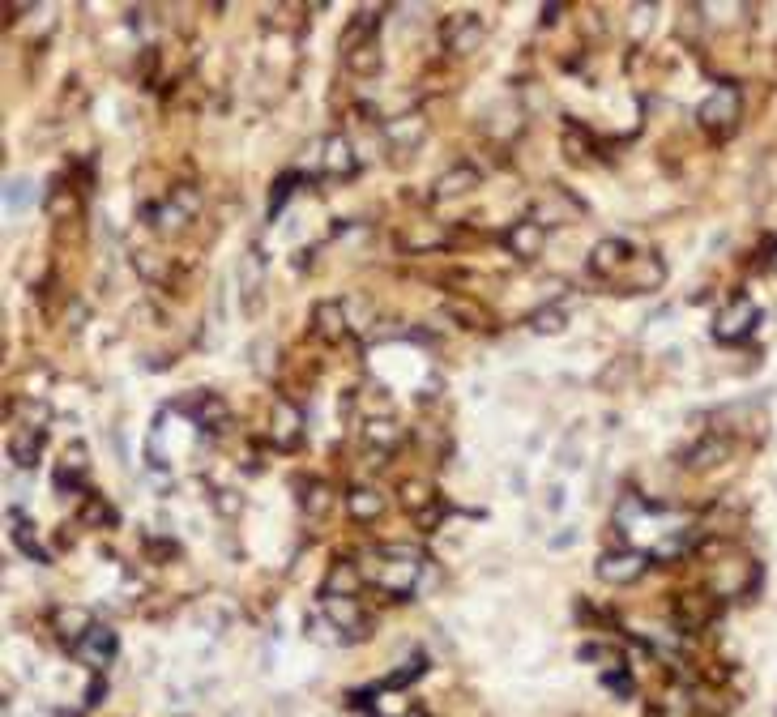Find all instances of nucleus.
<instances>
[{"label": "nucleus", "instance_id": "obj_1", "mask_svg": "<svg viewBox=\"0 0 777 717\" xmlns=\"http://www.w3.org/2000/svg\"><path fill=\"white\" fill-rule=\"evenodd\" d=\"M739 116H743V94L739 86H718L709 94V99H701V107H696V124L713 137V141H726L735 129H739Z\"/></svg>", "mask_w": 777, "mask_h": 717}, {"label": "nucleus", "instance_id": "obj_2", "mask_svg": "<svg viewBox=\"0 0 777 717\" xmlns=\"http://www.w3.org/2000/svg\"><path fill=\"white\" fill-rule=\"evenodd\" d=\"M197 205H201L197 188H184V184H180V188H171L167 201L146 205V210H141V218H146V227H154L158 235H176V231L188 227V218L197 214Z\"/></svg>", "mask_w": 777, "mask_h": 717}, {"label": "nucleus", "instance_id": "obj_3", "mask_svg": "<svg viewBox=\"0 0 777 717\" xmlns=\"http://www.w3.org/2000/svg\"><path fill=\"white\" fill-rule=\"evenodd\" d=\"M756 325H760V308H756V299L735 295L731 304H726L718 316H713V338H718L722 346H739V342H748V338H752Z\"/></svg>", "mask_w": 777, "mask_h": 717}, {"label": "nucleus", "instance_id": "obj_4", "mask_svg": "<svg viewBox=\"0 0 777 717\" xmlns=\"http://www.w3.org/2000/svg\"><path fill=\"white\" fill-rule=\"evenodd\" d=\"M487 39V26L479 13H449V18L440 22V47L449 56H470V52H479Z\"/></svg>", "mask_w": 777, "mask_h": 717}, {"label": "nucleus", "instance_id": "obj_5", "mask_svg": "<svg viewBox=\"0 0 777 717\" xmlns=\"http://www.w3.org/2000/svg\"><path fill=\"white\" fill-rule=\"evenodd\" d=\"M645 568H649V555H645V551H632V547L602 551L598 564H594V572H598V577L607 581V585H632V581H641Z\"/></svg>", "mask_w": 777, "mask_h": 717}, {"label": "nucleus", "instance_id": "obj_6", "mask_svg": "<svg viewBox=\"0 0 777 717\" xmlns=\"http://www.w3.org/2000/svg\"><path fill=\"white\" fill-rule=\"evenodd\" d=\"M176 410H180V414H188V419H193V423L201 427V432H218V427L227 423V414H231V410H227V402H222L218 393H210V389H197L193 397H180Z\"/></svg>", "mask_w": 777, "mask_h": 717}, {"label": "nucleus", "instance_id": "obj_7", "mask_svg": "<svg viewBox=\"0 0 777 717\" xmlns=\"http://www.w3.org/2000/svg\"><path fill=\"white\" fill-rule=\"evenodd\" d=\"M662 282H666V261L658 252H637L632 265L624 269V291L632 295H654L662 291Z\"/></svg>", "mask_w": 777, "mask_h": 717}, {"label": "nucleus", "instance_id": "obj_8", "mask_svg": "<svg viewBox=\"0 0 777 717\" xmlns=\"http://www.w3.org/2000/svg\"><path fill=\"white\" fill-rule=\"evenodd\" d=\"M504 248H509L517 261H534V257H543V248H547V231L526 214V218L504 227Z\"/></svg>", "mask_w": 777, "mask_h": 717}, {"label": "nucleus", "instance_id": "obj_9", "mask_svg": "<svg viewBox=\"0 0 777 717\" xmlns=\"http://www.w3.org/2000/svg\"><path fill=\"white\" fill-rule=\"evenodd\" d=\"M269 440H274V449H282V453L299 449V440H304V414H299L287 397H278L274 402V414H269Z\"/></svg>", "mask_w": 777, "mask_h": 717}, {"label": "nucleus", "instance_id": "obj_10", "mask_svg": "<svg viewBox=\"0 0 777 717\" xmlns=\"http://www.w3.org/2000/svg\"><path fill=\"white\" fill-rule=\"evenodd\" d=\"M632 257H637V252H632V244L628 239H598V244L590 248V274H598V278H620L624 269L632 265Z\"/></svg>", "mask_w": 777, "mask_h": 717}, {"label": "nucleus", "instance_id": "obj_11", "mask_svg": "<svg viewBox=\"0 0 777 717\" xmlns=\"http://www.w3.org/2000/svg\"><path fill=\"white\" fill-rule=\"evenodd\" d=\"M346 333H351V321H346V304L342 299H321L312 308V338L325 346H338Z\"/></svg>", "mask_w": 777, "mask_h": 717}, {"label": "nucleus", "instance_id": "obj_12", "mask_svg": "<svg viewBox=\"0 0 777 717\" xmlns=\"http://www.w3.org/2000/svg\"><path fill=\"white\" fill-rule=\"evenodd\" d=\"M423 137H427V120L419 116V111H410V116H393L385 124V141H389V150L393 154H402L410 158L419 146H423Z\"/></svg>", "mask_w": 777, "mask_h": 717}, {"label": "nucleus", "instance_id": "obj_13", "mask_svg": "<svg viewBox=\"0 0 777 717\" xmlns=\"http://www.w3.org/2000/svg\"><path fill=\"white\" fill-rule=\"evenodd\" d=\"M355 171H359V154L351 150V141L342 133H329L321 146V175H329V180H351Z\"/></svg>", "mask_w": 777, "mask_h": 717}, {"label": "nucleus", "instance_id": "obj_14", "mask_svg": "<svg viewBox=\"0 0 777 717\" xmlns=\"http://www.w3.org/2000/svg\"><path fill=\"white\" fill-rule=\"evenodd\" d=\"M77 658H82L90 671H107L111 666V658H116V632L111 628H103V624H94L90 632H86V641L73 649Z\"/></svg>", "mask_w": 777, "mask_h": 717}, {"label": "nucleus", "instance_id": "obj_15", "mask_svg": "<svg viewBox=\"0 0 777 717\" xmlns=\"http://www.w3.org/2000/svg\"><path fill=\"white\" fill-rule=\"evenodd\" d=\"M444 316H449L457 329H466V333L491 329V312L479 304V299H470V295H449V299H444Z\"/></svg>", "mask_w": 777, "mask_h": 717}, {"label": "nucleus", "instance_id": "obj_16", "mask_svg": "<svg viewBox=\"0 0 777 717\" xmlns=\"http://www.w3.org/2000/svg\"><path fill=\"white\" fill-rule=\"evenodd\" d=\"M325 607V619L333 632H346V636H368V624L359 615V598H321Z\"/></svg>", "mask_w": 777, "mask_h": 717}, {"label": "nucleus", "instance_id": "obj_17", "mask_svg": "<svg viewBox=\"0 0 777 717\" xmlns=\"http://www.w3.org/2000/svg\"><path fill=\"white\" fill-rule=\"evenodd\" d=\"M359 585H363L359 564H351V560H333L329 572H325V581H321V594H325V598H359Z\"/></svg>", "mask_w": 777, "mask_h": 717}, {"label": "nucleus", "instance_id": "obj_18", "mask_svg": "<svg viewBox=\"0 0 777 717\" xmlns=\"http://www.w3.org/2000/svg\"><path fill=\"white\" fill-rule=\"evenodd\" d=\"M52 628H56L60 641L77 649V645L86 641V632L94 628V619H90L86 607H56V611H52Z\"/></svg>", "mask_w": 777, "mask_h": 717}, {"label": "nucleus", "instance_id": "obj_19", "mask_svg": "<svg viewBox=\"0 0 777 717\" xmlns=\"http://www.w3.org/2000/svg\"><path fill=\"white\" fill-rule=\"evenodd\" d=\"M581 214V201H573L568 193H551L547 201H538V205H530V218L538 222L543 231H551V227H560V222H568V218H577Z\"/></svg>", "mask_w": 777, "mask_h": 717}, {"label": "nucleus", "instance_id": "obj_20", "mask_svg": "<svg viewBox=\"0 0 777 717\" xmlns=\"http://www.w3.org/2000/svg\"><path fill=\"white\" fill-rule=\"evenodd\" d=\"M479 188V171H474L470 163H457V167H449L440 175V180L432 184V197L436 201H453V197H466V193H474Z\"/></svg>", "mask_w": 777, "mask_h": 717}, {"label": "nucleus", "instance_id": "obj_21", "mask_svg": "<svg viewBox=\"0 0 777 717\" xmlns=\"http://www.w3.org/2000/svg\"><path fill=\"white\" fill-rule=\"evenodd\" d=\"M713 598L709 594H679L675 598V619H679V628H688V632H701L709 619H713Z\"/></svg>", "mask_w": 777, "mask_h": 717}, {"label": "nucleus", "instance_id": "obj_22", "mask_svg": "<svg viewBox=\"0 0 777 717\" xmlns=\"http://www.w3.org/2000/svg\"><path fill=\"white\" fill-rule=\"evenodd\" d=\"M346 513H351L359 525H372L380 513H385V496L368 483H355L351 491H346Z\"/></svg>", "mask_w": 777, "mask_h": 717}, {"label": "nucleus", "instance_id": "obj_23", "mask_svg": "<svg viewBox=\"0 0 777 717\" xmlns=\"http://www.w3.org/2000/svg\"><path fill=\"white\" fill-rule=\"evenodd\" d=\"M363 444H372L376 453H393L402 444V427L389 419V414H372V419H363Z\"/></svg>", "mask_w": 777, "mask_h": 717}, {"label": "nucleus", "instance_id": "obj_24", "mask_svg": "<svg viewBox=\"0 0 777 717\" xmlns=\"http://www.w3.org/2000/svg\"><path fill=\"white\" fill-rule=\"evenodd\" d=\"M731 457V440L726 436H701L688 449V470H713V466H722V461Z\"/></svg>", "mask_w": 777, "mask_h": 717}, {"label": "nucleus", "instance_id": "obj_25", "mask_svg": "<svg viewBox=\"0 0 777 717\" xmlns=\"http://www.w3.org/2000/svg\"><path fill=\"white\" fill-rule=\"evenodd\" d=\"M398 244L406 252H427V248H444L449 244V235H444L440 222H410V227L398 231Z\"/></svg>", "mask_w": 777, "mask_h": 717}, {"label": "nucleus", "instance_id": "obj_26", "mask_svg": "<svg viewBox=\"0 0 777 717\" xmlns=\"http://www.w3.org/2000/svg\"><path fill=\"white\" fill-rule=\"evenodd\" d=\"M39 449H43V427H22L9 436V457L18 461L22 470H35L39 466Z\"/></svg>", "mask_w": 777, "mask_h": 717}, {"label": "nucleus", "instance_id": "obj_27", "mask_svg": "<svg viewBox=\"0 0 777 717\" xmlns=\"http://www.w3.org/2000/svg\"><path fill=\"white\" fill-rule=\"evenodd\" d=\"M86 470H90V461H86V444H82V440H73L69 449H65V457H60V466H56V487H60V491H73V487L86 478Z\"/></svg>", "mask_w": 777, "mask_h": 717}, {"label": "nucleus", "instance_id": "obj_28", "mask_svg": "<svg viewBox=\"0 0 777 717\" xmlns=\"http://www.w3.org/2000/svg\"><path fill=\"white\" fill-rule=\"evenodd\" d=\"M47 214H52V222H60V227H69V222L82 218V193L56 184L52 193H47Z\"/></svg>", "mask_w": 777, "mask_h": 717}, {"label": "nucleus", "instance_id": "obj_29", "mask_svg": "<svg viewBox=\"0 0 777 717\" xmlns=\"http://www.w3.org/2000/svg\"><path fill=\"white\" fill-rule=\"evenodd\" d=\"M398 500H402V508L410 517H419L423 508H432L440 496H436V487L427 483V478H406V483L398 487Z\"/></svg>", "mask_w": 777, "mask_h": 717}, {"label": "nucleus", "instance_id": "obj_30", "mask_svg": "<svg viewBox=\"0 0 777 717\" xmlns=\"http://www.w3.org/2000/svg\"><path fill=\"white\" fill-rule=\"evenodd\" d=\"M342 56H346V69H351L355 77H363V82H368V77H376L380 65H385V60H380V43L376 39L359 43V47H351V52H342Z\"/></svg>", "mask_w": 777, "mask_h": 717}, {"label": "nucleus", "instance_id": "obj_31", "mask_svg": "<svg viewBox=\"0 0 777 717\" xmlns=\"http://www.w3.org/2000/svg\"><path fill=\"white\" fill-rule=\"evenodd\" d=\"M299 508H304L308 517H325L333 508V487L325 478H308V483L299 487Z\"/></svg>", "mask_w": 777, "mask_h": 717}, {"label": "nucleus", "instance_id": "obj_32", "mask_svg": "<svg viewBox=\"0 0 777 717\" xmlns=\"http://www.w3.org/2000/svg\"><path fill=\"white\" fill-rule=\"evenodd\" d=\"M13 543H18V551L26 555V560H35V564H47V560H52V551L39 547L35 525H30L22 513H13Z\"/></svg>", "mask_w": 777, "mask_h": 717}, {"label": "nucleus", "instance_id": "obj_33", "mask_svg": "<svg viewBox=\"0 0 777 717\" xmlns=\"http://www.w3.org/2000/svg\"><path fill=\"white\" fill-rule=\"evenodd\" d=\"M564 325H568V308L564 304H543V308L530 312V329L543 333V338H551V333H564Z\"/></svg>", "mask_w": 777, "mask_h": 717}, {"label": "nucleus", "instance_id": "obj_34", "mask_svg": "<svg viewBox=\"0 0 777 717\" xmlns=\"http://www.w3.org/2000/svg\"><path fill=\"white\" fill-rule=\"evenodd\" d=\"M560 146H564V154L573 158V163H590V154H594V141H590V133H585L581 124H564Z\"/></svg>", "mask_w": 777, "mask_h": 717}, {"label": "nucleus", "instance_id": "obj_35", "mask_svg": "<svg viewBox=\"0 0 777 717\" xmlns=\"http://www.w3.org/2000/svg\"><path fill=\"white\" fill-rule=\"evenodd\" d=\"M684 551H692V530H671V534H666L654 551H649V560H658V564H675Z\"/></svg>", "mask_w": 777, "mask_h": 717}, {"label": "nucleus", "instance_id": "obj_36", "mask_svg": "<svg viewBox=\"0 0 777 717\" xmlns=\"http://www.w3.org/2000/svg\"><path fill=\"white\" fill-rule=\"evenodd\" d=\"M82 525H86V530H107V525H116V508H111L103 496H86Z\"/></svg>", "mask_w": 777, "mask_h": 717}, {"label": "nucleus", "instance_id": "obj_37", "mask_svg": "<svg viewBox=\"0 0 777 717\" xmlns=\"http://www.w3.org/2000/svg\"><path fill=\"white\" fill-rule=\"evenodd\" d=\"M692 705L701 709V713H713V717L731 709V705H726V696H722V692H713V688H696V692H692Z\"/></svg>", "mask_w": 777, "mask_h": 717}, {"label": "nucleus", "instance_id": "obj_38", "mask_svg": "<svg viewBox=\"0 0 777 717\" xmlns=\"http://www.w3.org/2000/svg\"><path fill=\"white\" fill-rule=\"evenodd\" d=\"M602 683H607L615 696H632V675L624 671V662L620 666H607V671H602Z\"/></svg>", "mask_w": 777, "mask_h": 717}, {"label": "nucleus", "instance_id": "obj_39", "mask_svg": "<svg viewBox=\"0 0 777 717\" xmlns=\"http://www.w3.org/2000/svg\"><path fill=\"white\" fill-rule=\"evenodd\" d=\"M295 184H299V175H282V180L274 184V201H269V214H278L282 210V201H287V193H295Z\"/></svg>", "mask_w": 777, "mask_h": 717}, {"label": "nucleus", "instance_id": "obj_40", "mask_svg": "<svg viewBox=\"0 0 777 717\" xmlns=\"http://www.w3.org/2000/svg\"><path fill=\"white\" fill-rule=\"evenodd\" d=\"M444 513H449V508H444V500H436L432 508H423V513L415 517V525H419V530H436V525L444 521Z\"/></svg>", "mask_w": 777, "mask_h": 717}, {"label": "nucleus", "instance_id": "obj_41", "mask_svg": "<svg viewBox=\"0 0 777 717\" xmlns=\"http://www.w3.org/2000/svg\"><path fill=\"white\" fill-rule=\"evenodd\" d=\"M423 666H427V662H423V653H415V658H410V662L402 666V671L389 679V688H402V683H410V679H415V675L423 671Z\"/></svg>", "mask_w": 777, "mask_h": 717}, {"label": "nucleus", "instance_id": "obj_42", "mask_svg": "<svg viewBox=\"0 0 777 717\" xmlns=\"http://www.w3.org/2000/svg\"><path fill=\"white\" fill-rule=\"evenodd\" d=\"M99 696H103V679H94V683H90V692H86V709H90V705H99Z\"/></svg>", "mask_w": 777, "mask_h": 717}, {"label": "nucleus", "instance_id": "obj_43", "mask_svg": "<svg viewBox=\"0 0 777 717\" xmlns=\"http://www.w3.org/2000/svg\"><path fill=\"white\" fill-rule=\"evenodd\" d=\"M555 18H560V5H547V9H543V26H551Z\"/></svg>", "mask_w": 777, "mask_h": 717}, {"label": "nucleus", "instance_id": "obj_44", "mask_svg": "<svg viewBox=\"0 0 777 717\" xmlns=\"http://www.w3.org/2000/svg\"><path fill=\"white\" fill-rule=\"evenodd\" d=\"M402 717H427V713H423V709H406Z\"/></svg>", "mask_w": 777, "mask_h": 717}]
</instances>
